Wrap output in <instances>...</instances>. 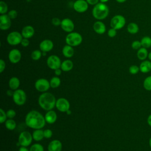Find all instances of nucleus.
Returning a JSON list of instances; mask_svg holds the SVG:
<instances>
[{"instance_id": "1", "label": "nucleus", "mask_w": 151, "mask_h": 151, "mask_svg": "<svg viewBox=\"0 0 151 151\" xmlns=\"http://www.w3.org/2000/svg\"><path fill=\"white\" fill-rule=\"evenodd\" d=\"M26 125L34 129H41L45 126V117L41 113L37 110H31L29 111L25 119Z\"/></svg>"}, {"instance_id": "2", "label": "nucleus", "mask_w": 151, "mask_h": 151, "mask_svg": "<svg viewBox=\"0 0 151 151\" xmlns=\"http://www.w3.org/2000/svg\"><path fill=\"white\" fill-rule=\"evenodd\" d=\"M56 99L55 96L51 93L44 92L38 97V104L41 108L44 110L49 111L55 107Z\"/></svg>"}, {"instance_id": "3", "label": "nucleus", "mask_w": 151, "mask_h": 151, "mask_svg": "<svg viewBox=\"0 0 151 151\" xmlns=\"http://www.w3.org/2000/svg\"><path fill=\"white\" fill-rule=\"evenodd\" d=\"M109 7L105 3L99 2L95 5L92 10V15L94 18L100 21L105 19L109 15Z\"/></svg>"}, {"instance_id": "4", "label": "nucleus", "mask_w": 151, "mask_h": 151, "mask_svg": "<svg viewBox=\"0 0 151 151\" xmlns=\"http://www.w3.org/2000/svg\"><path fill=\"white\" fill-rule=\"evenodd\" d=\"M83 41L82 36L77 32H71L68 33L65 37V42L67 45L72 47L79 45Z\"/></svg>"}, {"instance_id": "5", "label": "nucleus", "mask_w": 151, "mask_h": 151, "mask_svg": "<svg viewBox=\"0 0 151 151\" xmlns=\"http://www.w3.org/2000/svg\"><path fill=\"white\" fill-rule=\"evenodd\" d=\"M12 100L18 106L24 104L27 100V95L25 92L22 89H17L14 91Z\"/></svg>"}, {"instance_id": "6", "label": "nucleus", "mask_w": 151, "mask_h": 151, "mask_svg": "<svg viewBox=\"0 0 151 151\" xmlns=\"http://www.w3.org/2000/svg\"><path fill=\"white\" fill-rule=\"evenodd\" d=\"M23 38L21 33L18 31L11 32L6 37L7 42L11 45H17L21 44V42Z\"/></svg>"}, {"instance_id": "7", "label": "nucleus", "mask_w": 151, "mask_h": 151, "mask_svg": "<svg viewBox=\"0 0 151 151\" xmlns=\"http://www.w3.org/2000/svg\"><path fill=\"white\" fill-rule=\"evenodd\" d=\"M32 139V135L29 132L24 131L19 135L18 143L21 146L27 147L31 144Z\"/></svg>"}, {"instance_id": "8", "label": "nucleus", "mask_w": 151, "mask_h": 151, "mask_svg": "<svg viewBox=\"0 0 151 151\" xmlns=\"http://www.w3.org/2000/svg\"><path fill=\"white\" fill-rule=\"evenodd\" d=\"M126 24L125 18L121 15H116L114 16L110 21L111 28L116 30L122 28Z\"/></svg>"}, {"instance_id": "9", "label": "nucleus", "mask_w": 151, "mask_h": 151, "mask_svg": "<svg viewBox=\"0 0 151 151\" xmlns=\"http://www.w3.org/2000/svg\"><path fill=\"white\" fill-rule=\"evenodd\" d=\"M47 66L51 70H56L60 68L61 62L60 58L55 55H51L49 56L47 60Z\"/></svg>"}, {"instance_id": "10", "label": "nucleus", "mask_w": 151, "mask_h": 151, "mask_svg": "<svg viewBox=\"0 0 151 151\" xmlns=\"http://www.w3.org/2000/svg\"><path fill=\"white\" fill-rule=\"evenodd\" d=\"M50 87H51L50 81L45 78H39L35 83V88L40 92H46Z\"/></svg>"}, {"instance_id": "11", "label": "nucleus", "mask_w": 151, "mask_h": 151, "mask_svg": "<svg viewBox=\"0 0 151 151\" xmlns=\"http://www.w3.org/2000/svg\"><path fill=\"white\" fill-rule=\"evenodd\" d=\"M55 107L60 112L66 113L70 109V104L68 100L65 98H59L56 101Z\"/></svg>"}, {"instance_id": "12", "label": "nucleus", "mask_w": 151, "mask_h": 151, "mask_svg": "<svg viewBox=\"0 0 151 151\" xmlns=\"http://www.w3.org/2000/svg\"><path fill=\"white\" fill-rule=\"evenodd\" d=\"M88 8V4L86 0H77L73 4L74 9L79 13L86 12Z\"/></svg>"}, {"instance_id": "13", "label": "nucleus", "mask_w": 151, "mask_h": 151, "mask_svg": "<svg viewBox=\"0 0 151 151\" xmlns=\"http://www.w3.org/2000/svg\"><path fill=\"white\" fill-rule=\"evenodd\" d=\"M11 25V19L8 14H1L0 15V29L1 30H7Z\"/></svg>"}, {"instance_id": "14", "label": "nucleus", "mask_w": 151, "mask_h": 151, "mask_svg": "<svg viewBox=\"0 0 151 151\" xmlns=\"http://www.w3.org/2000/svg\"><path fill=\"white\" fill-rule=\"evenodd\" d=\"M8 59L12 64L18 63L21 59V53L18 49L11 50L8 54Z\"/></svg>"}, {"instance_id": "15", "label": "nucleus", "mask_w": 151, "mask_h": 151, "mask_svg": "<svg viewBox=\"0 0 151 151\" xmlns=\"http://www.w3.org/2000/svg\"><path fill=\"white\" fill-rule=\"evenodd\" d=\"M61 28L67 32H71L74 28V24L70 18H64L61 22Z\"/></svg>"}, {"instance_id": "16", "label": "nucleus", "mask_w": 151, "mask_h": 151, "mask_svg": "<svg viewBox=\"0 0 151 151\" xmlns=\"http://www.w3.org/2000/svg\"><path fill=\"white\" fill-rule=\"evenodd\" d=\"M40 49L42 52H49L54 47L53 42L50 40H44L40 44Z\"/></svg>"}, {"instance_id": "17", "label": "nucleus", "mask_w": 151, "mask_h": 151, "mask_svg": "<svg viewBox=\"0 0 151 151\" xmlns=\"http://www.w3.org/2000/svg\"><path fill=\"white\" fill-rule=\"evenodd\" d=\"M62 143L59 140H53L48 146V151H61Z\"/></svg>"}, {"instance_id": "18", "label": "nucleus", "mask_w": 151, "mask_h": 151, "mask_svg": "<svg viewBox=\"0 0 151 151\" xmlns=\"http://www.w3.org/2000/svg\"><path fill=\"white\" fill-rule=\"evenodd\" d=\"M93 27L94 31L98 34H103L106 32V30L105 24L100 21H97L95 22L93 24Z\"/></svg>"}, {"instance_id": "19", "label": "nucleus", "mask_w": 151, "mask_h": 151, "mask_svg": "<svg viewBox=\"0 0 151 151\" xmlns=\"http://www.w3.org/2000/svg\"><path fill=\"white\" fill-rule=\"evenodd\" d=\"M34 32H35L34 29L32 26L27 25L22 28L21 33L23 38L29 39L34 35Z\"/></svg>"}, {"instance_id": "20", "label": "nucleus", "mask_w": 151, "mask_h": 151, "mask_svg": "<svg viewBox=\"0 0 151 151\" xmlns=\"http://www.w3.org/2000/svg\"><path fill=\"white\" fill-rule=\"evenodd\" d=\"M44 117H45L46 123L48 124H53L56 122L57 119V113L54 111L51 110L48 111L45 113Z\"/></svg>"}, {"instance_id": "21", "label": "nucleus", "mask_w": 151, "mask_h": 151, "mask_svg": "<svg viewBox=\"0 0 151 151\" xmlns=\"http://www.w3.org/2000/svg\"><path fill=\"white\" fill-rule=\"evenodd\" d=\"M140 71L142 73H147L151 71V61L150 60H143L139 65Z\"/></svg>"}, {"instance_id": "22", "label": "nucleus", "mask_w": 151, "mask_h": 151, "mask_svg": "<svg viewBox=\"0 0 151 151\" xmlns=\"http://www.w3.org/2000/svg\"><path fill=\"white\" fill-rule=\"evenodd\" d=\"M62 52L63 55L66 58H71L73 56L74 54V50L72 46L69 45H65L64 46L62 50Z\"/></svg>"}, {"instance_id": "23", "label": "nucleus", "mask_w": 151, "mask_h": 151, "mask_svg": "<svg viewBox=\"0 0 151 151\" xmlns=\"http://www.w3.org/2000/svg\"><path fill=\"white\" fill-rule=\"evenodd\" d=\"M8 85L11 90H16L18 88L20 85V81L18 77H12L9 80Z\"/></svg>"}, {"instance_id": "24", "label": "nucleus", "mask_w": 151, "mask_h": 151, "mask_svg": "<svg viewBox=\"0 0 151 151\" xmlns=\"http://www.w3.org/2000/svg\"><path fill=\"white\" fill-rule=\"evenodd\" d=\"M73 63L70 60H65L61 63L60 68L63 71H69L73 68Z\"/></svg>"}, {"instance_id": "25", "label": "nucleus", "mask_w": 151, "mask_h": 151, "mask_svg": "<svg viewBox=\"0 0 151 151\" xmlns=\"http://www.w3.org/2000/svg\"><path fill=\"white\" fill-rule=\"evenodd\" d=\"M148 51L147 50V48H145L144 47H141L140 49L137 50V57L139 60L143 61L147 58L148 56Z\"/></svg>"}, {"instance_id": "26", "label": "nucleus", "mask_w": 151, "mask_h": 151, "mask_svg": "<svg viewBox=\"0 0 151 151\" xmlns=\"http://www.w3.org/2000/svg\"><path fill=\"white\" fill-rule=\"evenodd\" d=\"M33 139L35 141H41L44 137V130L41 129H35L32 132Z\"/></svg>"}, {"instance_id": "27", "label": "nucleus", "mask_w": 151, "mask_h": 151, "mask_svg": "<svg viewBox=\"0 0 151 151\" xmlns=\"http://www.w3.org/2000/svg\"><path fill=\"white\" fill-rule=\"evenodd\" d=\"M139 27L137 24L134 22H130L128 24L127 27V31L131 34H135L139 31Z\"/></svg>"}, {"instance_id": "28", "label": "nucleus", "mask_w": 151, "mask_h": 151, "mask_svg": "<svg viewBox=\"0 0 151 151\" xmlns=\"http://www.w3.org/2000/svg\"><path fill=\"white\" fill-rule=\"evenodd\" d=\"M5 126L8 130H13L16 128L17 123L13 119H8L5 122Z\"/></svg>"}, {"instance_id": "29", "label": "nucleus", "mask_w": 151, "mask_h": 151, "mask_svg": "<svg viewBox=\"0 0 151 151\" xmlns=\"http://www.w3.org/2000/svg\"><path fill=\"white\" fill-rule=\"evenodd\" d=\"M50 87L52 88H55L58 87L61 84V80L57 76H54L51 78L50 81Z\"/></svg>"}, {"instance_id": "30", "label": "nucleus", "mask_w": 151, "mask_h": 151, "mask_svg": "<svg viewBox=\"0 0 151 151\" xmlns=\"http://www.w3.org/2000/svg\"><path fill=\"white\" fill-rule=\"evenodd\" d=\"M140 42L142 47H144L145 48H149L151 47V38L148 36L143 37Z\"/></svg>"}, {"instance_id": "31", "label": "nucleus", "mask_w": 151, "mask_h": 151, "mask_svg": "<svg viewBox=\"0 0 151 151\" xmlns=\"http://www.w3.org/2000/svg\"><path fill=\"white\" fill-rule=\"evenodd\" d=\"M143 86L144 88L147 91H151V76H147L143 81Z\"/></svg>"}, {"instance_id": "32", "label": "nucleus", "mask_w": 151, "mask_h": 151, "mask_svg": "<svg viewBox=\"0 0 151 151\" xmlns=\"http://www.w3.org/2000/svg\"><path fill=\"white\" fill-rule=\"evenodd\" d=\"M42 55V51L41 50H35L33 51L31 54V58L34 61H37L38 60H40Z\"/></svg>"}, {"instance_id": "33", "label": "nucleus", "mask_w": 151, "mask_h": 151, "mask_svg": "<svg viewBox=\"0 0 151 151\" xmlns=\"http://www.w3.org/2000/svg\"><path fill=\"white\" fill-rule=\"evenodd\" d=\"M29 150V151H44V147L39 143L33 144Z\"/></svg>"}, {"instance_id": "34", "label": "nucleus", "mask_w": 151, "mask_h": 151, "mask_svg": "<svg viewBox=\"0 0 151 151\" xmlns=\"http://www.w3.org/2000/svg\"><path fill=\"white\" fill-rule=\"evenodd\" d=\"M8 11V5L3 1L0 2V13L1 14H5Z\"/></svg>"}, {"instance_id": "35", "label": "nucleus", "mask_w": 151, "mask_h": 151, "mask_svg": "<svg viewBox=\"0 0 151 151\" xmlns=\"http://www.w3.org/2000/svg\"><path fill=\"white\" fill-rule=\"evenodd\" d=\"M129 71L131 74H137L140 71L139 67H138L136 65H132L129 68Z\"/></svg>"}, {"instance_id": "36", "label": "nucleus", "mask_w": 151, "mask_h": 151, "mask_svg": "<svg viewBox=\"0 0 151 151\" xmlns=\"http://www.w3.org/2000/svg\"><path fill=\"white\" fill-rule=\"evenodd\" d=\"M6 118L8 117L6 112H5L2 109H0V123L1 124L5 123L6 120Z\"/></svg>"}, {"instance_id": "37", "label": "nucleus", "mask_w": 151, "mask_h": 151, "mask_svg": "<svg viewBox=\"0 0 151 151\" xmlns=\"http://www.w3.org/2000/svg\"><path fill=\"white\" fill-rule=\"evenodd\" d=\"M141 47H142V44L141 42L137 40L134 41L132 43V48L133 50H139L140 49Z\"/></svg>"}, {"instance_id": "38", "label": "nucleus", "mask_w": 151, "mask_h": 151, "mask_svg": "<svg viewBox=\"0 0 151 151\" xmlns=\"http://www.w3.org/2000/svg\"><path fill=\"white\" fill-rule=\"evenodd\" d=\"M6 116L7 117L8 119H13L16 116V111L13 110V109H9L8 110H7V111L6 112Z\"/></svg>"}, {"instance_id": "39", "label": "nucleus", "mask_w": 151, "mask_h": 151, "mask_svg": "<svg viewBox=\"0 0 151 151\" xmlns=\"http://www.w3.org/2000/svg\"><path fill=\"white\" fill-rule=\"evenodd\" d=\"M8 15L9 17V18L12 19H15L18 16V12L15 9H11L10 10L8 13Z\"/></svg>"}, {"instance_id": "40", "label": "nucleus", "mask_w": 151, "mask_h": 151, "mask_svg": "<svg viewBox=\"0 0 151 151\" xmlns=\"http://www.w3.org/2000/svg\"><path fill=\"white\" fill-rule=\"evenodd\" d=\"M52 136V132L51 131V130L48 129L44 130V136L45 138L49 139V138H51Z\"/></svg>"}, {"instance_id": "41", "label": "nucleus", "mask_w": 151, "mask_h": 151, "mask_svg": "<svg viewBox=\"0 0 151 151\" xmlns=\"http://www.w3.org/2000/svg\"><path fill=\"white\" fill-rule=\"evenodd\" d=\"M117 34V30L116 29L111 28L110 29H109L107 32V35L110 38H113Z\"/></svg>"}, {"instance_id": "42", "label": "nucleus", "mask_w": 151, "mask_h": 151, "mask_svg": "<svg viewBox=\"0 0 151 151\" xmlns=\"http://www.w3.org/2000/svg\"><path fill=\"white\" fill-rule=\"evenodd\" d=\"M51 22H52V24L55 25V26H58V25H61V21L58 18H53L52 19V21H51Z\"/></svg>"}, {"instance_id": "43", "label": "nucleus", "mask_w": 151, "mask_h": 151, "mask_svg": "<svg viewBox=\"0 0 151 151\" xmlns=\"http://www.w3.org/2000/svg\"><path fill=\"white\" fill-rule=\"evenodd\" d=\"M21 44L22 47H27L29 45V40L28 38H23L21 42Z\"/></svg>"}, {"instance_id": "44", "label": "nucleus", "mask_w": 151, "mask_h": 151, "mask_svg": "<svg viewBox=\"0 0 151 151\" xmlns=\"http://www.w3.org/2000/svg\"><path fill=\"white\" fill-rule=\"evenodd\" d=\"M5 66H6L5 62L2 59H1L0 60V73H2L5 70Z\"/></svg>"}, {"instance_id": "45", "label": "nucleus", "mask_w": 151, "mask_h": 151, "mask_svg": "<svg viewBox=\"0 0 151 151\" xmlns=\"http://www.w3.org/2000/svg\"><path fill=\"white\" fill-rule=\"evenodd\" d=\"M87 2L91 5H95L99 3V0H86Z\"/></svg>"}, {"instance_id": "46", "label": "nucleus", "mask_w": 151, "mask_h": 151, "mask_svg": "<svg viewBox=\"0 0 151 151\" xmlns=\"http://www.w3.org/2000/svg\"><path fill=\"white\" fill-rule=\"evenodd\" d=\"M61 71H62V70H61V69L60 68L55 70H54L55 75L56 76H60V75L61 74Z\"/></svg>"}, {"instance_id": "47", "label": "nucleus", "mask_w": 151, "mask_h": 151, "mask_svg": "<svg viewBox=\"0 0 151 151\" xmlns=\"http://www.w3.org/2000/svg\"><path fill=\"white\" fill-rule=\"evenodd\" d=\"M147 123L148 124V125L151 127V114L149 115V116L147 117Z\"/></svg>"}, {"instance_id": "48", "label": "nucleus", "mask_w": 151, "mask_h": 151, "mask_svg": "<svg viewBox=\"0 0 151 151\" xmlns=\"http://www.w3.org/2000/svg\"><path fill=\"white\" fill-rule=\"evenodd\" d=\"M14 91H12V90H7V91H6V94H7V95L8 96H12H12H13V94H14Z\"/></svg>"}, {"instance_id": "49", "label": "nucleus", "mask_w": 151, "mask_h": 151, "mask_svg": "<svg viewBox=\"0 0 151 151\" xmlns=\"http://www.w3.org/2000/svg\"><path fill=\"white\" fill-rule=\"evenodd\" d=\"M18 151H29V150H28V149L27 148V147L21 146V147L19 149Z\"/></svg>"}, {"instance_id": "50", "label": "nucleus", "mask_w": 151, "mask_h": 151, "mask_svg": "<svg viewBox=\"0 0 151 151\" xmlns=\"http://www.w3.org/2000/svg\"><path fill=\"white\" fill-rule=\"evenodd\" d=\"M117 2H119V3H123L124 2H126L127 0H116Z\"/></svg>"}, {"instance_id": "51", "label": "nucleus", "mask_w": 151, "mask_h": 151, "mask_svg": "<svg viewBox=\"0 0 151 151\" xmlns=\"http://www.w3.org/2000/svg\"><path fill=\"white\" fill-rule=\"evenodd\" d=\"M147 58H149V60L151 61V51L150 52H149L148 54V56H147Z\"/></svg>"}, {"instance_id": "52", "label": "nucleus", "mask_w": 151, "mask_h": 151, "mask_svg": "<svg viewBox=\"0 0 151 151\" xmlns=\"http://www.w3.org/2000/svg\"><path fill=\"white\" fill-rule=\"evenodd\" d=\"M71 110L70 109L66 111V114L67 115H70V114H71Z\"/></svg>"}, {"instance_id": "53", "label": "nucleus", "mask_w": 151, "mask_h": 151, "mask_svg": "<svg viewBox=\"0 0 151 151\" xmlns=\"http://www.w3.org/2000/svg\"><path fill=\"white\" fill-rule=\"evenodd\" d=\"M109 0H100V2H102V3H106Z\"/></svg>"}, {"instance_id": "54", "label": "nucleus", "mask_w": 151, "mask_h": 151, "mask_svg": "<svg viewBox=\"0 0 151 151\" xmlns=\"http://www.w3.org/2000/svg\"><path fill=\"white\" fill-rule=\"evenodd\" d=\"M149 146H150V147L151 149V137H150L149 140Z\"/></svg>"}, {"instance_id": "55", "label": "nucleus", "mask_w": 151, "mask_h": 151, "mask_svg": "<svg viewBox=\"0 0 151 151\" xmlns=\"http://www.w3.org/2000/svg\"><path fill=\"white\" fill-rule=\"evenodd\" d=\"M42 56H45L46 55V52H42Z\"/></svg>"}]
</instances>
